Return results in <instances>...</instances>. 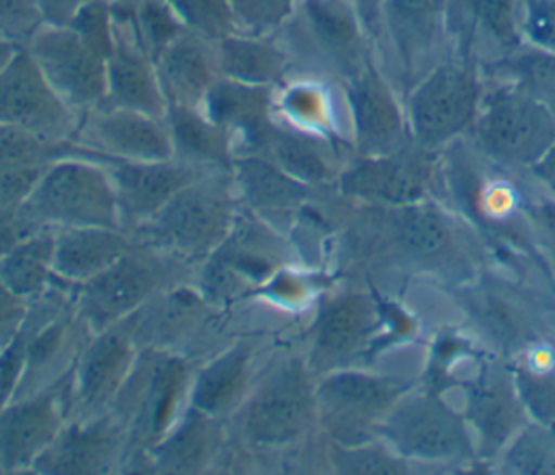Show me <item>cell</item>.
Masks as SVG:
<instances>
[{"mask_svg": "<svg viewBox=\"0 0 555 475\" xmlns=\"http://www.w3.org/2000/svg\"><path fill=\"white\" fill-rule=\"evenodd\" d=\"M366 256L403 275H436L451 284L475 280L479 252L475 232L442 197L410 204H358Z\"/></svg>", "mask_w": 555, "mask_h": 475, "instance_id": "6da1fadb", "label": "cell"}, {"mask_svg": "<svg viewBox=\"0 0 555 475\" xmlns=\"http://www.w3.org/2000/svg\"><path fill=\"white\" fill-rule=\"evenodd\" d=\"M230 438L247 451L297 449L317 427V375L301 349L260 367L245 401L228 419Z\"/></svg>", "mask_w": 555, "mask_h": 475, "instance_id": "7a4b0ae2", "label": "cell"}, {"mask_svg": "<svg viewBox=\"0 0 555 475\" xmlns=\"http://www.w3.org/2000/svg\"><path fill=\"white\" fill-rule=\"evenodd\" d=\"M241 202L230 171H206L184 184L130 234L193 267L228 236Z\"/></svg>", "mask_w": 555, "mask_h": 475, "instance_id": "3957f363", "label": "cell"}, {"mask_svg": "<svg viewBox=\"0 0 555 475\" xmlns=\"http://www.w3.org/2000/svg\"><path fill=\"white\" fill-rule=\"evenodd\" d=\"M486 78L479 59L464 41L434 63L403 93L405 117L412 141L442 152L466 139L477 117Z\"/></svg>", "mask_w": 555, "mask_h": 475, "instance_id": "277c9868", "label": "cell"}, {"mask_svg": "<svg viewBox=\"0 0 555 475\" xmlns=\"http://www.w3.org/2000/svg\"><path fill=\"white\" fill-rule=\"evenodd\" d=\"M377 438L418 471L473 468L479 462L462 410L438 386L408 388L384 416Z\"/></svg>", "mask_w": 555, "mask_h": 475, "instance_id": "5b68a950", "label": "cell"}, {"mask_svg": "<svg viewBox=\"0 0 555 475\" xmlns=\"http://www.w3.org/2000/svg\"><path fill=\"white\" fill-rule=\"evenodd\" d=\"M193 360L163 349H139L111 412L128 436L124 471H139L145 453L189 406Z\"/></svg>", "mask_w": 555, "mask_h": 475, "instance_id": "8992f818", "label": "cell"}, {"mask_svg": "<svg viewBox=\"0 0 555 475\" xmlns=\"http://www.w3.org/2000/svg\"><path fill=\"white\" fill-rule=\"evenodd\" d=\"M195 267L132 236V245L104 271L72 286L74 312L95 334L121 323L156 293L193 282Z\"/></svg>", "mask_w": 555, "mask_h": 475, "instance_id": "52a82bcc", "label": "cell"}, {"mask_svg": "<svg viewBox=\"0 0 555 475\" xmlns=\"http://www.w3.org/2000/svg\"><path fill=\"white\" fill-rule=\"evenodd\" d=\"M20 210L33 230L121 228L111 176L80 145L39 174Z\"/></svg>", "mask_w": 555, "mask_h": 475, "instance_id": "ba28073f", "label": "cell"}, {"mask_svg": "<svg viewBox=\"0 0 555 475\" xmlns=\"http://www.w3.org/2000/svg\"><path fill=\"white\" fill-rule=\"evenodd\" d=\"M466 141L496 167L529 171L555 143V115L518 87L486 78Z\"/></svg>", "mask_w": 555, "mask_h": 475, "instance_id": "9c48e42d", "label": "cell"}, {"mask_svg": "<svg viewBox=\"0 0 555 475\" xmlns=\"http://www.w3.org/2000/svg\"><path fill=\"white\" fill-rule=\"evenodd\" d=\"M282 28L291 61H304L314 76L336 85L377 59L375 41L351 0H299Z\"/></svg>", "mask_w": 555, "mask_h": 475, "instance_id": "30bf717a", "label": "cell"}, {"mask_svg": "<svg viewBox=\"0 0 555 475\" xmlns=\"http://www.w3.org/2000/svg\"><path fill=\"white\" fill-rule=\"evenodd\" d=\"M286 256L282 232L241 206L223 243L195 267L193 284L212 306L225 308L269 284L286 267Z\"/></svg>", "mask_w": 555, "mask_h": 475, "instance_id": "8fae6325", "label": "cell"}, {"mask_svg": "<svg viewBox=\"0 0 555 475\" xmlns=\"http://www.w3.org/2000/svg\"><path fill=\"white\" fill-rule=\"evenodd\" d=\"M416 384L414 377L360 367L317 377V427L325 440L358 445L377 438L392 403Z\"/></svg>", "mask_w": 555, "mask_h": 475, "instance_id": "7c38bea8", "label": "cell"}, {"mask_svg": "<svg viewBox=\"0 0 555 475\" xmlns=\"http://www.w3.org/2000/svg\"><path fill=\"white\" fill-rule=\"evenodd\" d=\"M451 2L453 0L382 2L377 61L401 95L453 48Z\"/></svg>", "mask_w": 555, "mask_h": 475, "instance_id": "4fadbf2b", "label": "cell"}, {"mask_svg": "<svg viewBox=\"0 0 555 475\" xmlns=\"http://www.w3.org/2000/svg\"><path fill=\"white\" fill-rule=\"evenodd\" d=\"M379 299L364 288H340L319 299L304 332L301 354L314 375L358 367L382 328Z\"/></svg>", "mask_w": 555, "mask_h": 475, "instance_id": "5bb4252c", "label": "cell"}, {"mask_svg": "<svg viewBox=\"0 0 555 475\" xmlns=\"http://www.w3.org/2000/svg\"><path fill=\"white\" fill-rule=\"evenodd\" d=\"M334 191L353 204H410L442 197L440 152L410 143L379 156H349Z\"/></svg>", "mask_w": 555, "mask_h": 475, "instance_id": "9a60e30c", "label": "cell"}, {"mask_svg": "<svg viewBox=\"0 0 555 475\" xmlns=\"http://www.w3.org/2000/svg\"><path fill=\"white\" fill-rule=\"evenodd\" d=\"M351 156L397 152L412 141L403 95L377 59L338 85Z\"/></svg>", "mask_w": 555, "mask_h": 475, "instance_id": "2e32d148", "label": "cell"}, {"mask_svg": "<svg viewBox=\"0 0 555 475\" xmlns=\"http://www.w3.org/2000/svg\"><path fill=\"white\" fill-rule=\"evenodd\" d=\"M462 414L473 432L479 464H492L503 447L529 423L509 360L490 356L462 380Z\"/></svg>", "mask_w": 555, "mask_h": 475, "instance_id": "e0dca14e", "label": "cell"}, {"mask_svg": "<svg viewBox=\"0 0 555 475\" xmlns=\"http://www.w3.org/2000/svg\"><path fill=\"white\" fill-rule=\"evenodd\" d=\"M24 48L30 52L50 87L78 115L104 102L106 59L74 28L41 24Z\"/></svg>", "mask_w": 555, "mask_h": 475, "instance_id": "ac0fdd59", "label": "cell"}, {"mask_svg": "<svg viewBox=\"0 0 555 475\" xmlns=\"http://www.w3.org/2000/svg\"><path fill=\"white\" fill-rule=\"evenodd\" d=\"M219 310L193 282H182L150 297L119 325L139 349H163L189 358V347L199 343Z\"/></svg>", "mask_w": 555, "mask_h": 475, "instance_id": "d6986e66", "label": "cell"}, {"mask_svg": "<svg viewBox=\"0 0 555 475\" xmlns=\"http://www.w3.org/2000/svg\"><path fill=\"white\" fill-rule=\"evenodd\" d=\"M80 115L50 87L30 52L17 46L0 72V124L67 141Z\"/></svg>", "mask_w": 555, "mask_h": 475, "instance_id": "ffe728a7", "label": "cell"}, {"mask_svg": "<svg viewBox=\"0 0 555 475\" xmlns=\"http://www.w3.org/2000/svg\"><path fill=\"white\" fill-rule=\"evenodd\" d=\"M139 347L117 323L91 334L67 375V419H91L111 412Z\"/></svg>", "mask_w": 555, "mask_h": 475, "instance_id": "44dd1931", "label": "cell"}, {"mask_svg": "<svg viewBox=\"0 0 555 475\" xmlns=\"http://www.w3.org/2000/svg\"><path fill=\"white\" fill-rule=\"evenodd\" d=\"M72 141L98 156L124 161L173 158V145L165 117H154L121 106L98 104L85 111Z\"/></svg>", "mask_w": 555, "mask_h": 475, "instance_id": "7402d4cb", "label": "cell"}, {"mask_svg": "<svg viewBox=\"0 0 555 475\" xmlns=\"http://www.w3.org/2000/svg\"><path fill=\"white\" fill-rule=\"evenodd\" d=\"M67 421V377L0 408V471H33Z\"/></svg>", "mask_w": 555, "mask_h": 475, "instance_id": "603a6c76", "label": "cell"}, {"mask_svg": "<svg viewBox=\"0 0 555 475\" xmlns=\"http://www.w3.org/2000/svg\"><path fill=\"white\" fill-rule=\"evenodd\" d=\"M128 462V436L113 412L67 419L52 445L35 462V473H113Z\"/></svg>", "mask_w": 555, "mask_h": 475, "instance_id": "cb8c5ba5", "label": "cell"}, {"mask_svg": "<svg viewBox=\"0 0 555 475\" xmlns=\"http://www.w3.org/2000/svg\"><path fill=\"white\" fill-rule=\"evenodd\" d=\"M85 150V147H82ZM87 156L95 158L111 176L121 228L132 232L147 221L169 197H173L184 184L206 174L178 158L167 161H124L111 156H98L85 150Z\"/></svg>", "mask_w": 555, "mask_h": 475, "instance_id": "d4e9b609", "label": "cell"}, {"mask_svg": "<svg viewBox=\"0 0 555 475\" xmlns=\"http://www.w3.org/2000/svg\"><path fill=\"white\" fill-rule=\"evenodd\" d=\"M228 419L210 416L191 403L167 434L145 453L139 471L202 473L210 471L230 445Z\"/></svg>", "mask_w": 555, "mask_h": 475, "instance_id": "484cf974", "label": "cell"}, {"mask_svg": "<svg viewBox=\"0 0 555 475\" xmlns=\"http://www.w3.org/2000/svg\"><path fill=\"white\" fill-rule=\"evenodd\" d=\"M232 141L234 158L260 156L273 126L271 87L219 78L199 106Z\"/></svg>", "mask_w": 555, "mask_h": 475, "instance_id": "4316f807", "label": "cell"}, {"mask_svg": "<svg viewBox=\"0 0 555 475\" xmlns=\"http://www.w3.org/2000/svg\"><path fill=\"white\" fill-rule=\"evenodd\" d=\"M258 371L256 345L247 338L232 341L195 364L189 403L210 416L230 419L245 401Z\"/></svg>", "mask_w": 555, "mask_h": 475, "instance_id": "83f0119b", "label": "cell"}, {"mask_svg": "<svg viewBox=\"0 0 555 475\" xmlns=\"http://www.w3.org/2000/svg\"><path fill=\"white\" fill-rule=\"evenodd\" d=\"M232 180L241 206L280 232L291 226L314 191L264 156L234 158Z\"/></svg>", "mask_w": 555, "mask_h": 475, "instance_id": "f1b7e54d", "label": "cell"}, {"mask_svg": "<svg viewBox=\"0 0 555 475\" xmlns=\"http://www.w3.org/2000/svg\"><path fill=\"white\" fill-rule=\"evenodd\" d=\"M167 106H202L210 87L221 78L215 41L184 30L154 59Z\"/></svg>", "mask_w": 555, "mask_h": 475, "instance_id": "f546056e", "label": "cell"}, {"mask_svg": "<svg viewBox=\"0 0 555 475\" xmlns=\"http://www.w3.org/2000/svg\"><path fill=\"white\" fill-rule=\"evenodd\" d=\"M343 150L347 147L336 145L332 137L273 121L260 156L269 158L295 180L312 189H321L334 187L343 165L349 158L343 156Z\"/></svg>", "mask_w": 555, "mask_h": 475, "instance_id": "4dcf8cb0", "label": "cell"}, {"mask_svg": "<svg viewBox=\"0 0 555 475\" xmlns=\"http://www.w3.org/2000/svg\"><path fill=\"white\" fill-rule=\"evenodd\" d=\"M132 234L124 228H61L54 230V273L61 282L76 286L111 267L128 247Z\"/></svg>", "mask_w": 555, "mask_h": 475, "instance_id": "1f68e13d", "label": "cell"}, {"mask_svg": "<svg viewBox=\"0 0 555 475\" xmlns=\"http://www.w3.org/2000/svg\"><path fill=\"white\" fill-rule=\"evenodd\" d=\"M173 158L204 171H230L234 163L232 141L199 106H167Z\"/></svg>", "mask_w": 555, "mask_h": 475, "instance_id": "d6a6232c", "label": "cell"}, {"mask_svg": "<svg viewBox=\"0 0 555 475\" xmlns=\"http://www.w3.org/2000/svg\"><path fill=\"white\" fill-rule=\"evenodd\" d=\"M215 50L221 76L238 82L273 87L286 76L291 65L284 46L271 41L269 35L230 33L215 41Z\"/></svg>", "mask_w": 555, "mask_h": 475, "instance_id": "836d02e7", "label": "cell"}, {"mask_svg": "<svg viewBox=\"0 0 555 475\" xmlns=\"http://www.w3.org/2000/svg\"><path fill=\"white\" fill-rule=\"evenodd\" d=\"M52 256L54 230H37L0 256V282L30 301L59 280Z\"/></svg>", "mask_w": 555, "mask_h": 475, "instance_id": "e575fe53", "label": "cell"}, {"mask_svg": "<svg viewBox=\"0 0 555 475\" xmlns=\"http://www.w3.org/2000/svg\"><path fill=\"white\" fill-rule=\"evenodd\" d=\"M483 78L488 80H503L542 106H546L555 115V54L544 52L531 46H520L509 54L481 63Z\"/></svg>", "mask_w": 555, "mask_h": 475, "instance_id": "d590c367", "label": "cell"}, {"mask_svg": "<svg viewBox=\"0 0 555 475\" xmlns=\"http://www.w3.org/2000/svg\"><path fill=\"white\" fill-rule=\"evenodd\" d=\"M529 421L555 427V356L548 336L509 360Z\"/></svg>", "mask_w": 555, "mask_h": 475, "instance_id": "8d00e7d4", "label": "cell"}, {"mask_svg": "<svg viewBox=\"0 0 555 475\" xmlns=\"http://www.w3.org/2000/svg\"><path fill=\"white\" fill-rule=\"evenodd\" d=\"M78 145L0 124V176H39L50 163L74 154Z\"/></svg>", "mask_w": 555, "mask_h": 475, "instance_id": "74e56055", "label": "cell"}, {"mask_svg": "<svg viewBox=\"0 0 555 475\" xmlns=\"http://www.w3.org/2000/svg\"><path fill=\"white\" fill-rule=\"evenodd\" d=\"M323 445V464L332 473H418L414 464L403 460L397 451H392L382 438H373L358 445H338L332 440H325L321 436Z\"/></svg>", "mask_w": 555, "mask_h": 475, "instance_id": "f35d334b", "label": "cell"}, {"mask_svg": "<svg viewBox=\"0 0 555 475\" xmlns=\"http://www.w3.org/2000/svg\"><path fill=\"white\" fill-rule=\"evenodd\" d=\"M488 468L505 473H555V427L529 421Z\"/></svg>", "mask_w": 555, "mask_h": 475, "instance_id": "ab89813d", "label": "cell"}, {"mask_svg": "<svg viewBox=\"0 0 555 475\" xmlns=\"http://www.w3.org/2000/svg\"><path fill=\"white\" fill-rule=\"evenodd\" d=\"M325 93H327V89L319 82H299V85L288 87V91L284 93V100H282L284 124L334 139L336 130L330 128L332 106L327 104Z\"/></svg>", "mask_w": 555, "mask_h": 475, "instance_id": "60d3db41", "label": "cell"}, {"mask_svg": "<svg viewBox=\"0 0 555 475\" xmlns=\"http://www.w3.org/2000/svg\"><path fill=\"white\" fill-rule=\"evenodd\" d=\"M132 22L141 46L152 59H156L163 48L186 30L167 0H134Z\"/></svg>", "mask_w": 555, "mask_h": 475, "instance_id": "b9f144b4", "label": "cell"}, {"mask_svg": "<svg viewBox=\"0 0 555 475\" xmlns=\"http://www.w3.org/2000/svg\"><path fill=\"white\" fill-rule=\"evenodd\" d=\"M186 30L210 41H219L234 33V15L228 0H167Z\"/></svg>", "mask_w": 555, "mask_h": 475, "instance_id": "7bdbcfd3", "label": "cell"}, {"mask_svg": "<svg viewBox=\"0 0 555 475\" xmlns=\"http://www.w3.org/2000/svg\"><path fill=\"white\" fill-rule=\"evenodd\" d=\"M234 15V33L271 35L293 15L299 0H228Z\"/></svg>", "mask_w": 555, "mask_h": 475, "instance_id": "ee69618b", "label": "cell"}, {"mask_svg": "<svg viewBox=\"0 0 555 475\" xmlns=\"http://www.w3.org/2000/svg\"><path fill=\"white\" fill-rule=\"evenodd\" d=\"M522 43L555 54V0H525Z\"/></svg>", "mask_w": 555, "mask_h": 475, "instance_id": "f6af8a7d", "label": "cell"}, {"mask_svg": "<svg viewBox=\"0 0 555 475\" xmlns=\"http://www.w3.org/2000/svg\"><path fill=\"white\" fill-rule=\"evenodd\" d=\"M41 24L37 0H0V37L24 46Z\"/></svg>", "mask_w": 555, "mask_h": 475, "instance_id": "bcb514c9", "label": "cell"}, {"mask_svg": "<svg viewBox=\"0 0 555 475\" xmlns=\"http://www.w3.org/2000/svg\"><path fill=\"white\" fill-rule=\"evenodd\" d=\"M527 219L538 249L548 258L555 273V197L538 189L527 204Z\"/></svg>", "mask_w": 555, "mask_h": 475, "instance_id": "7dc6e473", "label": "cell"}, {"mask_svg": "<svg viewBox=\"0 0 555 475\" xmlns=\"http://www.w3.org/2000/svg\"><path fill=\"white\" fill-rule=\"evenodd\" d=\"M28 301L0 282V349H4L24 328Z\"/></svg>", "mask_w": 555, "mask_h": 475, "instance_id": "c3c4849f", "label": "cell"}, {"mask_svg": "<svg viewBox=\"0 0 555 475\" xmlns=\"http://www.w3.org/2000/svg\"><path fill=\"white\" fill-rule=\"evenodd\" d=\"M87 0H37L39 15L43 24L50 26H67L74 13L85 4Z\"/></svg>", "mask_w": 555, "mask_h": 475, "instance_id": "681fc988", "label": "cell"}, {"mask_svg": "<svg viewBox=\"0 0 555 475\" xmlns=\"http://www.w3.org/2000/svg\"><path fill=\"white\" fill-rule=\"evenodd\" d=\"M527 174L535 189L555 197V143L546 150V154L535 165L529 167Z\"/></svg>", "mask_w": 555, "mask_h": 475, "instance_id": "f907efd6", "label": "cell"}, {"mask_svg": "<svg viewBox=\"0 0 555 475\" xmlns=\"http://www.w3.org/2000/svg\"><path fill=\"white\" fill-rule=\"evenodd\" d=\"M366 33L371 35V39L375 41V48H377V33H379V9H382V2L384 0H351Z\"/></svg>", "mask_w": 555, "mask_h": 475, "instance_id": "816d5d0a", "label": "cell"}, {"mask_svg": "<svg viewBox=\"0 0 555 475\" xmlns=\"http://www.w3.org/2000/svg\"><path fill=\"white\" fill-rule=\"evenodd\" d=\"M15 50H17V43H13V41L0 37V72L4 69V65L9 63V59L13 56Z\"/></svg>", "mask_w": 555, "mask_h": 475, "instance_id": "f5cc1de1", "label": "cell"}, {"mask_svg": "<svg viewBox=\"0 0 555 475\" xmlns=\"http://www.w3.org/2000/svg\"><path fill=\"white\" fill-rule=\"evenodd\" d=\"M548 347H551V351H553V356H555V334H553V332L548 334Z\"/></svg>", "mask_w": 555, "mask_h": 475, "instance_id": "db71d44e", "label": "cell"}]
</instances>
